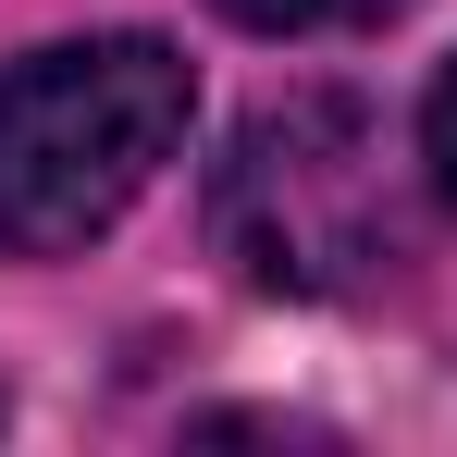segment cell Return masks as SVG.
Instances as JSON below:
<instances>
[{
  "label": "cell",
  "instance_id": "2",
  "mask_svg": "<svg viewBox=\"0 0 457 457\" xmlns=\"http://www.w3.org/2000/svg\"><path fill=\"white\" fill-rule=\"evenodd\" d=\"M211 223L285 297H359V285H383L395 272V186H383L371 112L334 99V87L247 112L235 161L211 173Z\"/></svg>",
  "mask_w": 457,
  "mask_h": 457
},
{
  "label": "cell",
  "instance_id": "4",
  "mask_svg": "<svg viewBox=\"0 0 457 457\" xmlns=\"http://www.w3.org/2000/svg\"><path fill=\"white\" fill-rule=\"evenodd\" d=\"M420 161H433V186H445V211H457V62L433 75V99H420Z\"/></svg>",
  "mask_w": 457,
  "mask_h": 457
},
{
  "label": "cell",
  "instance_id": "1",
  "mask_svg": "<svg viewBox=\"0 0 457 457\" xmlns=\"http://www.w3.org/2000/svg\"><path fill=\"white\" fill-rule=\"evenodd\" d=\"M186 50L161 37H62L0 62V260H75L161 186L186 149Z\"/></svg>",
  "mask_w": 457,
  "mask_h": 457
},
{
  "label": "cell",
  "instance_id": "3",
  "mask_svg": "<svg viewBox=\"0 0 457 457\" xmlns=\"http://www.w3.org/2000/svg\"><path fill=\"white\" fill-rule=\"evenodd\" d=\"M408 0H223V25L247 37H359V25H395Z\"/></svg>",
  "mask_w": 457,
  "mask_h": 457
}]
</instances>
